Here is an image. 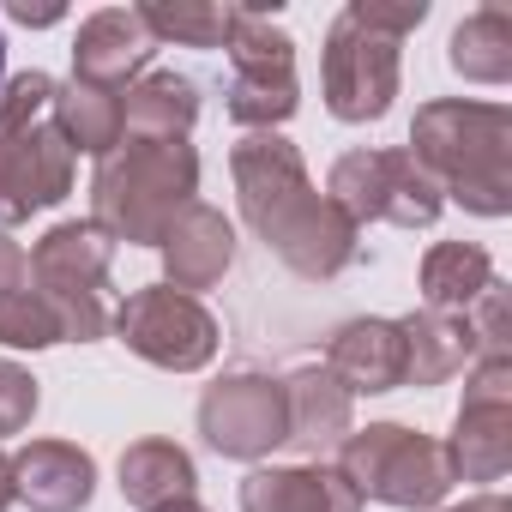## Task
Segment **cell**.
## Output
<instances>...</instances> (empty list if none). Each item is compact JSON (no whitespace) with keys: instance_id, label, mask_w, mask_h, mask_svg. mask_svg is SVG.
<instances>
[{"instance_id":"27","label":"cell","mask_w":512,"mask_h":512,"mask_svg":"<svg viewBox=\"0 0 512 512\" xmlns=\"http://www.w3.org/2000/svg\"><path fill=\"white\" fill-rule=\"evenodd\" d=\"M55 85L61 79H49V73H19V79L0 85V133H19V127L43 121L55 103Z\"/></svg>"},{"instance_id":"19","label":"cell","mask_w":512,"mask_h":512,"mask_svg":"<svg viewBox=\"0 0 512 512\" xmlns=\"http://www.w3.org/2000/svg\"><path fill=\"white\" fill-rule=\"evenodd\" d=\"M452 482H500L512 470V404H458L446 440Z\"/></svg>"},{"instance_id":"31","label":"cell","mask_w":512,"mask_h":512,"mask_svg":"<svg viewBox=\"0 0 512 512\" xmlns=\"http://www.w3.org/2000/svg\"><path fill=\"white\" fill-rule=\"evenodd\" d=\"M434 512H512V500L506 494H470V500H458V506H434Z\"/></svg>"},{"instance_id":"22","label":"cell","mask_w":512,"mask_h":512,"mask_svg":"<svg viewBox=\"0 0 512 512\" xmlns=\"http://www.w3.org/2000/svg\"><path fill=\"white\" fill-rule=\"evenodd\" d=\"M446 61L458 79L470 85H506L512 79V13L506 7H476L470 19H458Z\"/></svg>"},{"instance_id":"20","label":"cell","mask_w":512,"mask_h":512,"mask_svg":"<svg viewBox=\"0 0 512 512\" xmlns=\"http://www.w3.org/2000/svg\"><path fill=\"white\" fill-rule=\"evenodd\" d=\"M193 482H199L193 452L175 446V440H157V434H151V440H133V446L121 452V494H127V506H139V512H157V506H169V500H187Z\"/></svg>"},{"instance_id":"21","label":"cell","mask_w":512,"mask_h":512,"mask_svg":"<svg viewBox=\"0 0 512 512\" xmlns=\"http://www.w3.org/2000/svg\"><path fill=\"white\" fill-rule=\"evenodd\" d=\"M416 284H422V308L464 314L494 284V260H488V247H476V241H434L422 253V266H416Z\"/></svg>"},{"instance_id":"32","label":"cell","mask_w":512,"mask_h":512,"mask_svg":"<svg viewBox=\"0 0 512 512\" xmlns=\"http://www.w3.org/2000/svg\"><path fill=\"white\" fill-rule=\"evenodd\" d=\"M7 19L13 25H61V7H25V0H13Z\"/></svg>"},{"instance_id":"13","label":"cell","mask_w":512,"mask_h":512,"mask_svg":"<svg viewBox=\"0 0 512 512\" xmlns=\"http://www.w3.org/2000/svg\"><path fill=\"white\" fill-rule=\"evenodd\" d=\"M241 512H362L356 488L338 476V464H260L241 476Z\"/></svg>"},{"instance_id":"4","label":"cell","mask_w":512,"mask_h":512,"mask_svg":"<svg viewBox=\"0 0 512 512\" xmlns=\"http://www.w3.org/2000/svg\"><path fill=\"white\" fill-rule=\"evenodd\" d=\"M338 476L356 488V500H380L398 512H434L452 494L446 446L404 428V422L350 428V440L338 446Z\"/></svg>"},{"instance_id":"8","label":"cell","mask_w":512,"mask_h":512,"mask_svg":"<svg viewBox=\"0 0 512 512\" xmlns=\"http://www.w3.org/2000/svg\"><path fill=\"white\" fill-rule=\"evenodd\" d=\"M320 91L338 121H350V127L380 121L398 97V43L362 31L350 13H338L326 31V49H320Z\"/></svg>"},{"instance_id":"11","label":"cell","mask_w":512,"mask_h":512,"mask_svg":"<svg viewBox=\"0 0 512 512\" xmlns=\"http://www.w3.org/2000/svg\"><path fill=\"white\" fill-rule=\"evenodd\" d=\"M157 253H163V284L181 290V296H193V290L223 284V272L235 266V229H229V217L217 205L193 199L169 223V235L157 241Z\"/></svg>"},{"instance_id":"16","label":"cell","mask_w":512,"mask_h":512,"mask_svg":"<svg viewBox=\"0 0 512 512\" xmlns=\"http://www.w3.org/2000/svg\"><path fill=\"white\" fill-rule=\"evenodd\" d=\"M284 410H290V446H302L308 458L344 446L356 428V398L320 362H302L296 374H284Z\"/></svg>"},{"instance_id":"2","label":"cell","mask_w":512,"mask_h":512,"mask_svg":"<svg viewBox=\"0 0 512 512\" xmlns=\"http://www.w3.org/2000/svg\"><path fill=\"white\" fill-rule=\"evenodd\" d=\"M404 151L428 169L440 199H458L476 217L512 211V109L506 103L434 97L416 109Z\"/></svg>"},{"instance_id":"15","label":"cell","mask_w":512,"mask_h":512,"mask_svg":"<svg viewBox=\"0 0 512 512\" xmlns=\"http://www.w3.org/2000/svg\"><path fill=\"white\" fill-rule=\"evenodd\" d=\"M115 266V241L85 217V223H55L31 247V284L49 296H103V278Z\"/></svg>"},{"instance_id":"30","label":"cell","mask_w":512,"mask_h":512,"mask_svg":"<svg viewBox=\"0 0 512 512\" xmlns=\"http://www.w3.org/2000/svg\"><path fill=\"white\" fill-rule=\"evenodd\" d=\"M31 284V253L13 241V235H0V296H13Z\"/></svg>"},{"instance_id":"18","label":"cell","mask_w":512,"mask_h":512,"mask_svg":"<svg viewBox=\"0 0 512 512\" xmlns=\"http://www.w3.org/2000/svg\"><path fill=\"white\" fill-rule=\"evenodd\" d=\"M199 121V85L175 67H157L121 91V139H187Z\"/></svg>"},{"instance_id":"23","label":"cell","mask_w":512,"mask_h":512,"mask_svg":"<svg viewBox=\"0 0 512 512\" xmlns=\"http://www.w3.org/2000/svg\"><path fill=\"white\" fill-rule=\"evenodd\" d=\"M49 121L61 127V139L85 157H109L121 145V97L115 91H97L85 79H67L55 85V103H49Z\"/></svg>"},{"instance_id":"35","label":"cell","mask_w":512,"mask_h":512,"mask_svg":"<svg viewBox=\"0 0 512 512\" xmlns=\"http://www.w3.org/2000/svg\"><path fill=\"white\" fill-rule=\"evenodd\" d=\"M0 85H7V37H0Z\"/></svg>"},{"instance_id":"10","label":"cell","mask_w":512,"mask_h":512,"mask_svg":"<svg viewBox=\"0 0 512 512\" xmlns=\"http://www.w3.org/2000/svg\"><path fill=\"white\" fill-rule=\"evenodd\" d=\"M151 55H157V37L145 31L139 7H103L73 37V79L121 97L133 79L151 73Z\"/></svg>"},{"instance_id":"12","label":"cell","mask_w":512,"mask_h":512,"mask_svg":"<svg viewBox=\"0 0 512 512\" xmlns=\"http://www.w3.org/2000/svg\"><path fill=\"white\" fill-rule=\"evenodd\" d=\"M97 494V458L73 440H31L13 452V500L31 512H85Z\"/></svg>"},{"instance_id":"29","label":"cell","mask_w":512,"mask_h":512,"mask_svg":"<svg viewBox=\"0 0 512 512\" xmlns=\"http://www.w3.org/2000/svg\"><path fill=\"white\" fill-rule=\"evenodd\" d=\"M43 392H37V374L19 368V362H0V440L7 434H25L31 416H37Z\"/></svg>"},{"instance_id":"25","label":"cell","mask_w":512,"mask_h":512,"mask_svg":"<svg viewBox=\"0 0 512 512\" xmlns=\"http://www.w3.org/2000/svg\"><path fill=\"white\" fill-rule=\"evenodd\" d=\"M145 31L163 43H181V49H223L229 31H235V7L229 0H151L139 7Z\"/></svg>"},{"instance_id":"14","label":"cell","mask_w":512,"mask_h":512,"mask_svg":"<svg viewBox=\"0 0 512 512\" xmlns=\"http://www.w3.org/2000/svg\"><path fill=\"white\" fill-rule=\"evenodd\" d=\"M350 398L356 392H368V398H380V392H398L404 386V338H398V320H344L338 332H332V344H326V362H320Z\"/></svg>"},{"instance_id":"9","label":"cell","mask_w":512,"mask_h":512,"mask_svg":"<svg viewBox=\"0 0 512 512\" xmlns=\"http://www.w3.org/2000/svg\"><path fill=\"white\" fill-rule=\"evenodd\" d=\"M0 193L13 205V223L31 211H49L73 193V145L43 115L19 133H0Z\"/></svg>"},{"instance_id":"26","label":"cell","mask_w":512,"mask_h":512,"mask_svg":"<svg viewBox=\"0 0 512 512\" xmlns=\"http://www.w3.org/2000/svg\"><path fill=\"white\" fill-rule=\"evenodd\" d=\"M0 344H7V350H49V344H67L61 314H55V302H49L37 284L0 296Z\"/></svg>"},{"instance_id":"28","label":"cell","mask_w":512,"mask_h":512,"mask_svg":"<svg viewBox=\"0 0 512 512\" xmlns=\"http://www.w3.org/2000/svg\"><path fill=\"white\" fill-rule=\"evenodd\" d=\"M344 13H350L362 31L404 43L410 31H422V19H428V0H350Z\"/></svg>"},{"instance_id":"24","label":"cell","mask_w":512,"mask_h":512,"mask_svg":"<svg viewBox=\"0 0 512 512\" xmlns=\"http://www.w3.org/2000/svg\"><path fill=\"white\" fill-rule=\"evenodd\" d=\"M296 109H302L296 67H247L229 79V121L253 127V133H278Z\"/></svg>"},{"instance_id":"5","label":"cell","mask_w":512,"mask_h":512,"mask_svg":"<svg viewBox=\"0 0 512 512\" xmlns=\"http://www.w3.org/2000/svg\"><path fill=\"white\" fill-rule=\"evenodd\" d=\"M326 199L362 229V223H398V229H428L440 217V187L404 145H368L344 151L326 175Z\"/></svg>"},{"instance_id":"34","label":"cell","mask_w":512,"mask_h":512,"mask_svg":"<svg viewBox=\"0 0 512 512\" xmlns=\"http://www.w3.org/2000/svg\"><path fill=\"white\" fill-rule=\"evenodd\" d=\"M157 512H205V506H199V500L187 494V500H169V506H157Z\"/></svg>"},{"instance_id":"3","label":"cell","mask_w":512,"mask_h":512,"mask_svg":"<svg viewBox=\"0 0 512 512\" xmlns=\"http://www.w3.org/2000/svg\"><path fill=\"white\" fill-rule=\"evenodd\" d=\"M199 193V151L187 139H121L109 157H97L91 175V223L109 241L157 247L169 223Z\"/></svg>"},{"instance_id":"6","label":"cell","mask_w":512,"mask_h":512,"mask_svg":"<svg viewBox=\"0 0 512 512\" xmlns=\"http://www.w3.org/2000/svg\"><path fill=\"white\" fill-rule=\"evenodd\" d=\"M109 326H115V338H121L139 362H151V368H163V374H199V368L217 356V344H223L211 308H205L199 296L169 290V284L133 290V296L109 314Z\"/></svg>"},{"instance_id":"33","label":"cell","mask_w":512,"mask_h":512,"mask_svg":"<svg viewBox=\"0 0 512 512\" xmlns=\"http://www.w3.org/2000/svg\"><path fill=\"white\" fill-rule=\"evenodd\" d=\"M7 506H13V458L0 452V512H7Z\"/></svg>"},{"instance_id":"7","label":"cell","mask_w":512,"mask_h":512,"mask_svg":"<svg viewBox=\"0 0 512 512\" xmlns=\"http://www.w3.org/2000/svg\"><path fill=\"white\" fill-rule=\"evenodd\" d=\"M199 434L217 458L235 464H260L278 446H290V410H284V380L272 374H223L199 398Z\"/></svg>"},{"instance_id":"1","label":"cell","mask_w":512,"mask_h":512,"mask_svg":"<svg viewBox=\"0 0 512 512\" xmlns=\"http://www.w3.org/2000/svg\"><path fill=\"white\" fill-rule=\"evenodd\" d=\"M229 175H235V199H241L247 229L260 235L296 278L326 284L356 260L362 229L308 181V163L284 133H247L229 151Z\"/></svg>"},{"instance_id":"17","label":"cell","mask_w":512,"mask_h":512,"mask_svg":"<svg viewBox=\"0 0 512 512\" xmlns=\"http://www.w3.org/2000/svg\"><path fill=\"white\" fill-rule=\"evenodd\" d=\"M398 338H404V386H446L452 374L476 362V338L464 314L416 308L398 320Z\"/></svg>"}]
</instances>
